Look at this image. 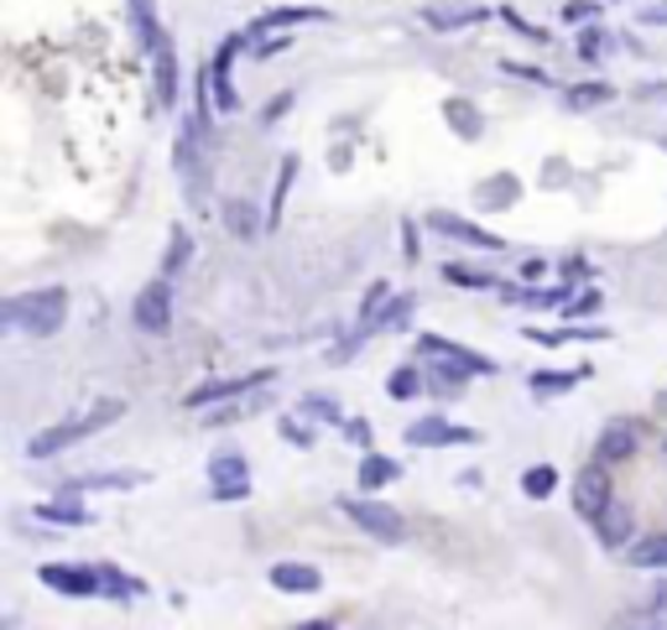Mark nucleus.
I'll return each instance as SVG.
<instances>
[{"instance_id": "49", "label": "nucleus", "mask_w": 667, "mask_h": 630, "mask_svg": "<svg viewBox=\"0 0 667 630\" xmlns=\"http://www.w3.org/2000/svg\"><path fill=\"white\" fill-rule=\"evenodd\" d=\"M663 146H667V136H663Z\"/></svg>"}, {"instance_id": "36", "label": "nucleus", "mask_w": 667, "mask_h": 630, "mask_svg": "<svg viewBox=\"0 0 667 630\" xmlns=\"http://www.w3.org/2000/svg\"><path fill=\"white\" fill-rule=\"evenodd\" d=\"M568 318H584V313H599V292H584V297H568L564 303Z\"/></svg>"}, {"instance_id": "2", "label": "nucleus", "mask_w": 667, "mask_h": 630, "mask_svg": "<svg viewBox=\"0 0 667 630\" xmlns=\"http://www.w3.org/2000/svg\"><path fill=\"white\" fill-rule=\"evenodd\" d=\"M125 417V402H115V396H104V402H94V407L84 411V417H69V423L48 427V433H37L32 444H27V459H52V454H63V448L84 444V438H94L100 427L120 423Z\"/></svg>"}, {"instance_id": "19", "label": "nucleus", "mask_w": 667, "mask_h": 630, "mask_svg": "<svg viewBox=\"0 0 667 630\" xmlns=\"http://www.w3.org/2000/svg\"><path fill=\"white\" fill-rule=\"evenodd\" d=\"M131 27H137V42H141V52L152 58V48L162 42V27H156V0H131Z\"/></svg>"}, {"instance_id": "14", "label": "nucleus", "mask_w": 667, "mask_h": 630, "mask_svg": "<svg viewBox=\"0 0 667 630\" xmlns=\"http://www.w3.org/2000/svg\"><path fill=\"white\" fill-rule=\"evenodd\" d=\"M240 52V37H224L220 52H214V63H209V89H214V100H220V110H240V94L230 89V63H235Z\"/></svg>"}, {"instance_id": "32", "label": "nucleus", "mask_w": 667, "mask_h": 630, "mask_svg": "<svg viewBox=\"0 0 667 630\" xmlns=\"http://www.w3.org/2000/svg\"><path fill=\"white\" fill-rule=\"evenodd\" d=\"M100 583L110 599H125V595H141V583H125V573L120 568H110V562H100Z\"/></svg>"}, {"instance_id": "18", "label": "nucleus", "mask_w": 667, "mask_h": 630, "mask_svg": "<svg viewBox=\"0 0 667 630\" xmlns=\"http://www.w3.org/2000/svg\"><path fill=\"white\" fill-rule=\"evenodd\" d=\"M626 562L631 568H667V531H647L626 547Z\"/></svg>"}, {"instance_id": "43", "label": "nucleus", "mask_w": 667, "mask_h": 630, "mask_svg": "<svg viewBox=\"0 0 667 630\" xmlns=\"http://www.w3.org/2000/svg\"><path fill=\"white\" fill-rule=\"evenodd\" d=\"M282 438H292V444H309L313 433H309L303 423H292V417H287V423H282Z\"/></svg>"}, {"instance_id": "35", "label": "nucleus", "mask_w": 667, "mask_h": 630, "mask_svg": "<svg viewBox=\"0 0 667 630\" xmlns=\"http://www.w3.org/2000/svg\"><path fill=\"white\" fill-rule=\"evenodd\" d=\"M407 313H412V297H396V303H386V307L376 313V328H396L402 318H407Z\"/></svg>"}, {"instance_id": "40", "label": "nucleus", "mask_w": 667, "mask_h": 630, "mask_svg": "<svg viewBox=\"0 0 667 630\" xmlns=\"http://www.w3.org/2000/svg\"><path fill=\"white\" fill-rule=\"evenodd\" d=\"M599 52H605V37H599V32H584V37H579V58H599Z\"/></svg>"}, {"instance_id": "38", "label": "nucleus", "mask_w": 667, "mask_h": 630, "mask_svg": "<svg viewBox=\"0 0 667 630\" xmlns=\"http://www.w3.org/2000/svg\"><path fill=\"white\" fill-rule=\"evenodd\" d=\"M245 495H251V479H240V485H214V500H224V506H230V500H245Z\"/></svg>"}, {"instance_id": "4", "label": "nucleus", "mask_w": 667, "mask_h": 630, "mask_svg": "<svg viewBox=\"0 0 667 630\" xmlns=\"http://www.w3.org/2000/svg\"><path fill=\"white\" fill-rule=\"evenodd\" d=\"M340 511L355 521L365 537H376V542L396 547L407 542V516L396 511V506H386V500H371V495H350V500H340Z\"/></svg>"}, {"instance_id": "6", "label": "nucleus", "mask_w": 667, "mask_h": 630, "mask_svg": "<svg viewBox=\"0 0 667 630\" xmlns=\"http://www.w3.org/2000/svg\"><path fill=\"white\" fill-rule=\"evenodd\" d=\"M131 324L141 334H168L172 328V276H156L152 287L137 292V303H131Z\"/></svg>"}, {"instance_id": "39", "label": "nucleus", "mask_w": 667, "mask_h": 630, "mask_svg": "<svg viewBox=\"0 0 667 630\" xmlns=\"http://www.w3.org/2000/svg\"><path fill=\"white\" fill-rule=\"evenodd\" d=\"M251 42H256V58H276L282 48H292L287 37H251Z\"/></svg>"}, {"instance_id": "7", "label": "nucleus", "mask_w": 667, "mask_h": 630, "mask_svg": "<svg viewBox=\"0 0 667 630\" xmlns=\"http://www.w3.org/2000/svg\"><path fill=\"white\" fill-rule=\"evenodd\" d=\"M37 579L48 583L52 595H69V599H94V595H104L100 568H84V562H42V573H37Z\"/></svg>"}, {"instance_id": "37", "label": "nucleus", "mask_w": 667, "mask_h": 630, "mask_svg": "<svg viewBox=\"0 0 667 630\" xmlns=\"http://www.w3.org/2000/svg\"><path fill=\"white\" fill-rule=\"evenodd\" d=\"M479 199H501V204H512V199H516V183H512V177H501V183H485V187H479Z\"/></svg>"}, {"instance_id": "34", "label": "nucleus", "mask_w": 667, "mask_h": 630, "mask_svg": "<svg viewBox=\"0 0 667 630\" xmlns=\"http://www.w3.org/2000/svg\"><path fill=\"white\" fill-rule=\"evenodd\" d=\"M485 17V6H469V11H428L433 27H469V21Z\"/></svg>"}, {"instance_id": "22", "label": "nucleus", "mask_w": 667, "mask_h": 630, "mask_svg": "<svg viewBox=\"0 0 667 630\" xmlns=\"http://www.w3.org/2000/svg\"><path fill=\"white\" fill-rule=\"evenodd\" d=\"M224 224H230V235H235V240H256L261 235L256 209L245 204V199H230V204H224Z\"/></svg>"}, {"instance_id": "16", "label": "nucleus", "mask_w": 667, "mask_h": 630, "mask_svg": "<svg viewBox=\"0 0 667 630\" xmlns=\"http://www.w3.org/2000/svg\"><path fill=\"white\" fill-rule=\"evenodd\" d=\"M595 531H599V542H605V547H626V537H631V506L616 495V500L599 511Z\"/></svg>"}, {"instance_id": "48", "label": "nucleus", "mask_w": 667, "mask_h": 630, "mask_svg": "<svg viewBox=\"0 0 667 630\" xmlns=\"http://www.w3.org/2000/svg\"><path fill=\"white\" fill-rule=\"evenodd\" d=\"M641 630H667V626H641Z\"/></svg>"}, {"instance_id": "23", "label": "nucleus", "mask_w": 667, "mask_h": 630, "mask_svg": "<svg viewBox=\"0 0 667 630\" xmlns=\"http://www.w3.org/2000/svg\"><path fill=\"white\" fill-rule=\"evenodd\" d=\"M240 479H251V459H240V454H214L209 459V485H240Z\"/></svg>"}, {"instance_id": "17", "label": "nucleus", "mask_w": 667, "mask_h": 630, "mask_svg": "<svg viewBox=\"0 0 667 630\" xmlns=\"http://www.w3.org/2000/svg\"><path fill=\"white\" fill-rule=\"evenodd\" d=\"M131 485H146V475H79V479H69L58 495H89V490H131Z\"/></svg>"}, {"instance_id": "21", "label": "nucleus", "mask_w": 667, "mask_h": 630, "mask_svg": "<svg viewBox=\"0 0 667 630\" xmlns=\"http://www.w3.org/2000/svg\"><path fill=\"white\" fill-rule=\"evenodd\" d=\"M189 261H193V235L183 230V224H172L168 230V256H162V276H178Z\"/></svg>"}, {"instance_id": "12", "label": "nucleus", "mask_w": 667, "mask_h": 630, "mask_svg": "<svg viewBox=\"0 0 667 630\" xmlns=\"http://www.w3.org/2000/svg\"><path fill=\"white\" fill-rule=\"evenodd\" d=\"M272 589L276 595H319L324 589V573L313 562H272Z\"/></svg>"}, {"instance_id": "3", "label": "nucleus", "mask_w": 667, "mask_h": 630, "mask_svg": "<svg viewBox=\"0 0 667 630\" xmlns=\"http://www.w3.org/2000/svg\"><path fill=\"white\" fill-rule=\"evenodd\" d=\"M417 359H423V370H433L438 380H444L448 392H454V386H464L469 375H491V370H496L485 355L464 349V344L438 339V334H423V339H417Z\"/></svg>"}, {"instance_id": "44", "label": "nucleus", "mask_w": 667, "mask_h": 630, "mask_svg": "<svg viewBox=\"0 0 667 630\" xmlns=\"http://www.w3.org/2000/svg\"><path fill=\"white\" fill-rule=\"evenodd\" d=\"M402 240H407V245H402V251H407V261H417V230H412V220L402 224Z\"/></svg>"}, {"instance_id": "41", "label": "nucleus", "mask_w": 667, "mask_h": 630, "mask_svg": "<svg viewBox=\"0 0 667 630\" xmlns=\"http://www.w3.org/2000/svg\"><path fill=\"white\" fill-rule=\"evenodd\" d=\"M506 73H516V79H532V84H553L543 69H522V63H506Z\"/></svg>"}, {"instance_id": "47", "label": "nucleus", "mask_w": 667, "mask_h": 630, "mask_svg": "<svg viewBox=\"0 0 667 630\" xmlns=\"http://www.w3.org/2000/svg\"><path fill=\"white\" fill-rule=\"evenodd\" d=\"M641 21H667V6H657V11H647Z\"/></svg>"}, {"instance_id": "31", "label": "nucleus", "mask_w": 667, "mask_h": 630, "mask_svg": "<svg viewBox=\"0 0 667 630\" xmlns=\"http://www.w3.org/2000/svg\"><path fill=\"white\" fill-rule=\"evenodd\" d=\"M292 172H297V156H282V167H276V187H272V214H266V224H276V220H282V204H287Z\"/></svg>"}, {"instance_id": "8", "label": "nucleus", "mask_w": 667, "mask_h": 630, "mask_svg": "<svg viewBox=\"0 0 667 630\" xmlns=\"http://www.w3.org/2000/svg\"><path fill=\"white\" fill-rule=\"evenodd\" d=\"M407 448H448V444H479V433H469V427H454L444 423V417H417V423H407Z\"/></svg>"}, {"instance_id": "28", "label": "nucleus", "mask_w": 667, "mask_h": 630, "mask_svg": "<svg viewBox=\"0 0 667 630\" xmlns=\"http://www.w3.org/2000/svg\"><path fill=\"white\" fill-rule=\"evenodd\" d=\"M444 276H448V282H454V287H469V292H491V287H501L496 276L475 272V266H459V261H448V266H444Z\"/></svg>"}, {"instance_id": "33", "label": "nucleus", "mask_w": 667, "mask_h": 630, "mask_svg": "<svg viewBox=\"0 0 667 630\" xmlns=\"http://www.w3.org/2000/svg\"><path fill=\"white\" fill-rule=\"evenodd\" d=\"M303 411H309V417H319V423H340V402H334V396H303Z\"/></svg>"}, {"instance_id": "5", "label": "nucleus", "mask_w": 667, "mask_h": 630, "mask_svg": "<svg viewBox=\"0 0 667 630\" xmlns=\"http://www.w3.org/2000/svg\"><path fill=\"white\" fill-rule=\"evenodd\" d=\"M616 500V485H610V464L589 459L579 469V479H574V511L584 516V521H599V511Z\"/></svg>"}, {"instance_id": "26", "label": "nucleus", "mask_w": 667, "mask_h": 630, "mask_svg": "<svg viewBox=\"0 0 667 630\" xmlns=\"http://www.w3.org/2000/svg\"><path fill=\"white\" fill-rule=\"evenodd\" d=\"M37 516H42V521H52V527H89V511H84V506H73V500L37 506Z\"/></svg>"}, {"instance_id": "29", "label": "nucleus", "mask_w": 667, "mask_h": 630, "mask_svg": "<svg viewBox=\"0 0 667 630\" xmlns=\"http://www.w3.org/2000/svg\"><path fill=\"white\" fill-rule=\"evenodd\" d=\"M564 100H568V110H595V104L616 100V89H610V84H579V89H568Z\"/></svg>"}, {"instance_id": "1", "label": "nucleus", "mask_w": 667, "mask_h": 630, "mask_svg": "<svg viewBox=\"0 0 667 630\" xmlns=\"http://www.w3.org/2000/svg\"><path fill=\"white\" fill-rule=\"evenodd\" d=\"M0 324L11 328V334L52 339L58 328L69 324V292H63V287H37V292H21V297H6Z\"/></svg>"}, {"instance_id": "9", "label": "nucleus", "mask_w": 667, "mask_h": 630, "mask_svg": "<svg viewBox=\"0 0 667 630\" xmlns=\"http://www.w3.org/2000/svg\"><path fill=\"white\" fill-rule=\"evenodd\" d=\"M636 444H641V427L626 423V417H610V423L599 427V438H595V459L616 469V464H626L636 454Z\"/></svg>"}, {"instance_id": "11", "label": "nucleus", "mask_w": 667, "mask_h": 630, "mask_svg": "<svg viewBox=\"0 0 667 630\" xmlns=\"http://www.w3.org/2000/svg\"><path fill=\"white\" fill-rule=\"evenodd\" d=\"M428 224L438 230V235L459 240V245H475V251H506V240H501V235H491V230H479V224L459 220V214H444V209H433Z\"/></svg>"}, {"instance_id": "27", "label": "nucleus", "mask_w": 667, "mask_h": 630, "mask_svg": "<svg viewBox=\"0 0 667 630\" xmlns=\"http://www.w3.org/2000/svg\"><path fill=\"white\" fill-rule=\"evenodd\" d=\"M444 115H448V125H454V131H459L464 141H475L479 136V110L469 100H448L444 104Z\"/></svg>"}, {"instance_id": "10", "label": "nucleus", "mask_w": 667, "mask_h": 630, "mask_svg": "<svg viewBox=\"0 0 667 630\" xmlns=\"http://www.w3.org/2000/svg\"><path fill=\"white\" fill-rule=\"evenodd\" d=\"M276 370H251V375H230V380H204V386H193L183 402L189 407H214V402H230V396L240 392H256V386H266Z\"/></svg>"}, {"instance_id": "30", "label": "nucleus", "mask_w": 667, "mask_h": 630, "mask_svg": "<svg viewBox=\"0 0 667 630\" xmlns=\"http://www.w3.org/2000/svg\"><path fill=\"white\" fill-rule=\"evenodd\" d=\"M423 386H428V375L417 370V365H402V370L392 375V386H386V392H392L396 402H412V396L423 392Z\"/></svg>"}, {"instance_id": "24", "label": "nucleus", "mask_w": 667, "mask_h": 630, "mask_svg": "<svg viewBox=\"0 0 667 630\" xmlns=\"http://www.w3.org/2000/svg\"><path fill=\"white\" fill-rule=\"evenodd\" d=\"M579 380H589V365H584V370H564V375H532L527 386H532V396H564L568 386H579Z\"/></svg>"}, {"instance_id": "15", "label": "nucleus", "mask_w": 667, "mask_h": 630, "mask_svg": "<svg viewBox=\"0 0 667 630\" xmlns=\"http://www.w3.org/2000/svg\"><path fill=\"white\" fill-rule=\"evenodd\" d=\"M334 11H324V6H282V11H266V17L251 21V32L245 37H266L276 32V27H303V21H329Z\"/></svg>"}, {"instance_id": "46", "label": "nucleus", "mask_w": 667, "mask_h": 630, "mask_svg": "<svg viewBox=\"0 0 667 630\" xmlns=\"http://www.w3.org/2000/svg\"><path fill=\"white\" fill-rule=\"evenodd\" d=\"M647 100H667V84H647Z\"/></svg>"}, {"instance_id": "20", "label": "nucleus", "mask_w": 667, "mask_h": 630, "mask_svg": "<svg viewBox=\"0 0 667 630\" xmlns=\"http://www.w3.org/2000/svg\"><path fill=\"white\" fill-rule=\"evenodd\" d=\"M396 475H402V469H396V459H381V454H365V459H360V469H355V479H360V490H365V495L381 490V485H392Z\"/></svg>"}, {"instance_id": "13", "label": "nucleus", "mask_w": 667, "mask_h": 630, "mask_svg": "<svg viewBox=\"0 0 667 630\" xmlns=\"http://www.w3.org/2000/svg\"><path fill=\"white\" fill-rule=\"evenodd\" d=\"M152 79H156V104H178V94H183V79H178V48H172V37H162L152 48Z\"/></svg>"}, {"instance_id": "42", "label": "nucleus", "mask_w": 667, "mask_h": 630, "mask_svg": "<svg viewBox=\"0 0 667 630\" xmlns=\"http://www.w3.org/2000/svg\"><path fill=\"white\" fill-rule=\"evenodd\" d=\"M564 17L568 21H579V17L589 21V17H595V0H574V6H564Z\"/></svg>"}, {"instance_id": "45", "label": "nucleus", "mask_w": 667, "mask_h": 630, "mask_svg": "<svg viewBox=\"0 0 667 630\" xmlns=\"http://www.w3.org/2000/svg\"><path fill=\"white\" fill-rule=\"evenodd\" d=\"M297 630H334V620H329V614H324V620H303Z\"/></svg>"}, {"instance_id": "25", "label": "nucleus", "mask_w": 667, "mask_h": 630, "mask_svg": "<svg viewBox=\"0 0 667 630\" xmlns=\"http://www.w3.org/2000/svg\"><path fill=\"white\" fill-rule=\"evenodd\" d=\"M553 490H558V469L553 464H532L527 475H522V495L527 500H548Z\"/></svg>"}]
</instances>
